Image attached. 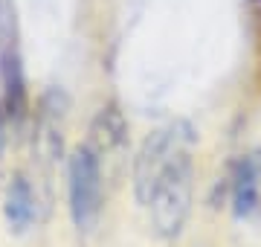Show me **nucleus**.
<instances>
[{
  "label": "nucleus",
  "mask_w": 261,
  "mask_h": 247,
  "mask_svg": "<svg viewBox=\"0 0 261 247\" xmlns=\"http://www.w3.org/2000/svg\"><path fill=\"white\" fill-rule=\"evenodd\" d=\"M192 157L186 149H180L171 160L166 163V169L160 171L154 192H151V221L157 236L163 238H177L183 233L192 212Z\"/></svg>",
  "instance_id": "obj_1"
},
{
  "label": "nucleus",
  "mask_w": 261,
  "mask_h": 247,
  "mask_svg": "<svg viewBox=\"0 0 261 247\" xmlns=\"http://www.w3.org/2000/svg\"><path fill=\"white\" fill-rule=\"evenodd\" d=\"M102 154L90 143L79 145L67 163V192H70V215L82 233H90L102 212Z\"/></svg>",
  "instance_id": "obj_2"
},
{
  "label": "nucleus",
  "mask_w": 261,
  "mask_h": 247,
  "mask_svg": "<svg viewBox=\"0 0 261 247\" xmlns=\"http://www.w3.org/2000/svg\"><path fill=\"white\" fill-rule=\"evenodd\" d=\"M192 140L195 137H192V128L186 122H174L145 137V143H142L140 154H137V163H134V192H137L140 204L151 201V192H154L160 171L166 169V163L180 149H186Z\"/></svg>",
  "instance_id": "obj_3"
},
{
  "label": "nucleus",
  "mask_w": 261,
  "mask_h": 247,
  "mask_svg": "<svg viewBox=\"0 0 261 247\" xmlns=\"http://www.w3.org/2000/svg\"><path fill=\"white\" fill-rule=\"evenodd\" d=\"M258 178H261V163L255 157H244L238 163L232 183V207L238 218H252L258 212Z\"/></svg>",
  "instance_id": "obj_4"
},
{
  "label": "nucleus",
  "mask_w": 261,
  "mask_h": 247,
  "mask_svg": "<svg viewBox=\"0 0 261 247\" xmlns=\"http://www.w3.org/2000/svg\"><path fill=\"white\" fill-rule=\"evenodd\" d=\"M6 221L15 233H27L35 221V192L23 175H15L6 192Z\"/></svg>",
  "instance_id": "obj_5"
},
{
  "label": "nucleus",
  "mask_w": 261,
  "mask_h": 247,
  "mask_svg": "<svg viewBox=\"0 0 261 247\" xmlns=\"http://www.w3.org/2000/svg\"><path fill=\"white\" fill-rule=\"evenodd\" d=\"M125 137H128V125H125L122 114L116 108H102L90 125V145L99 154H108L113 149H119L125 143Z\"/></svg>",
  "instance_id": "obj_6"
}]
</instances>
